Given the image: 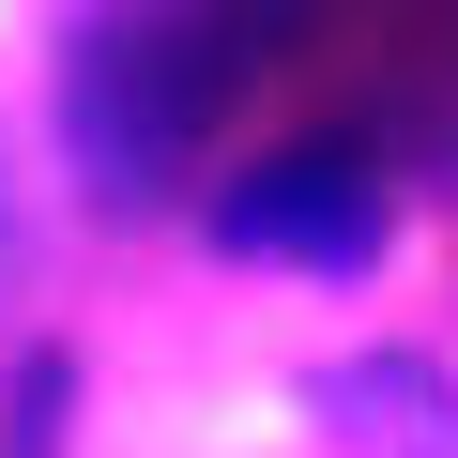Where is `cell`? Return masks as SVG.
Listing matches in <instances>:
<instances>
[{"mask_svg": "<svg viewBox=\"0 0 458 458\" xmlns=\"http://www.w3.org/2000/svg\"><path fill=\"white\" fill-rule=\"evenodd\" d=\"M321 412L352 458H458V382L428 352H336L321 367Z\"/></svg>", "mask_w": 458, "mask_h": 458, "instance_id": "cell-3", "label": "cell"}, {"mask_svg": "<svg viewBox=\"0 0 458 458\" xmlns=\"http://www.w3.org/2000/svg\"><path fill=\"white\" fill-rule=\"evenodd\" d=\"M214 245H229V260H291V276H352V260L397 245V183H382V153H352V138L260 153L245 183L214 199Z\"/></svg>", "mask_w": 458, "mask_h": 458, "instance_id": "cell-2", "label": "cell"}, {"mask_svg": "<svg viewBox=\"0 0 458 458\" xmlns=\"http://www.w3.org/2000/svg\"><path fill=\"white\" fill-rule=\"evenodd\" d=\"M199 92H214L199 0H123V16H92V47H77V77H62V123H77L92 199H168V168H183V138H199Z\"/></svg>", "mask_w": 458, "mask_h": 458, "instance_id": "cell-1", "label": "cell"}, {"mask_svg": "<svg viewBox=\"0 0 458 458\" xmlns=\"http://www.w3.org/2000/svg\"><path fill=\"white\" fill-rule=\"evenodd\" d=\"M0 245H16V153H0Z\"/></svg>", "mask_w": 458, "mask_h": 458, "instance_id": "cell-4", "label": "cell"}]
</instances>
